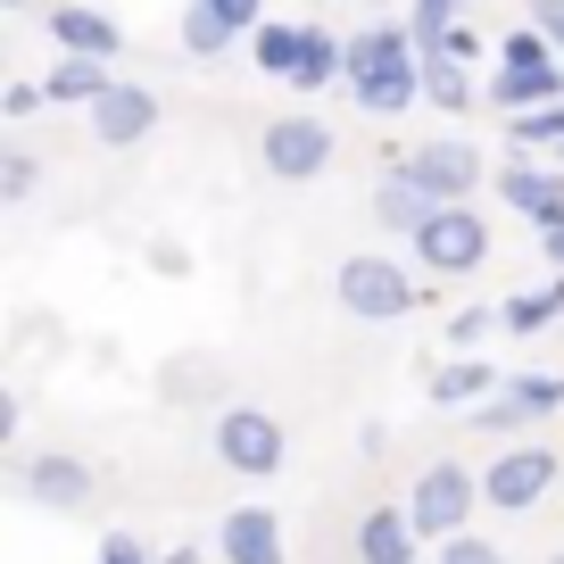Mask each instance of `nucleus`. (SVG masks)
I'll return each mask as SVG.
<instances>
[{"mask_svg": "<svg viewBox=\"0 0 564 564\" xmlns=\"http://www.w3.org/2000/svg\"><path fill=\"white\" fill-rule=\"evenodd\" d=\"M349 100L366 117H406L423 100V42L406 18H373L366 34H349Z\"/></svg>", "mask_w": 564, "mask_h": 564, "instance_id": "nucleus-1", "label": "nucleus"}, {"mask_svg": "<svg viewBox=\"0 0 564 564\" xmlns=\"http://www.w3.org/2000/svg\"><path fill=\"white\" fill-rule=\"evenodd\" d=\"M333 300L349 307L357 324H399V316H415V274H406L399 258H382V249H357V258H340V274H333Z\"/></svg>", "mask_w": 564, "mask_h": 564, "instance_id": "nucleus-2", "label": "nucleus"}, {"mask_svg": "<svg viewBox=\"0 0 564 564\" xmlns=\"http://www.w3.org/2000/svg\"><path fill=\"white\" fill-rule=\"evenodd\" d=\"M406 249H415L423 274H474V265L490 258V216H481L474 199H441V208L406 232Z\"/></svg>", "mask_w": 564, "mask_h": 564, "instance_id": "nucleus-3", "label": "nucleus"}, {"mask_svg": "<svg viewBox=\"0 0 564 564\" xmlns=\"http://www.w3.org/2000/svg\"><path fill=\"white\" fill-rule=\"evenodd\" d=\"M481 507H490V498H481V474H474V465H457V457H432V465L415 474V490H406V514H415L423 540L465 531Z\"/></svg>", "mask_w": 564, "mask_h": 564, "instance_id": "nucleus-4", "label": "nucleus"}, {"mask_svg": "<svg viewBox=\"0 0 564 564\" xmlns=\"http://www.w3.org/2000/svg\"><path fill=\"white\" fill-rule=\"evenodd\" d=\"M216 457L241 481H274L282 457H291V432H282L265 406H225V415H216Z\"/></svg>", "mask_w": 564, "mask_h": 564, "instance_id": "nucleus-5", "label": "nucleus"}, {"mask_svg": "<svg viewBox=\"0 0 564 564\" xmlns=\"http://www.w3.org/2000/svg\"><path fill=\"white\" fill-rule=\"evenodd\" d=\"M556 481H564V457H556V448H540V441L498 448V457L481 465V498H490L498 514H531Z\"/></svg>", "mask_w": 564, "mask_h": 564, "instance_id": "nucleus-6", "label": "nucleus"}, {"mask_svg": "<svg viewBox=\"0 0 564 564\" xmlns=\"http://www.w3.org/2000/svg\"><path fill=\"white\" fill-rule=\"evenodd\" d=\"M258 159L274 183H316L324 166H333V124L324 117H274L258 141Z\"/></svg>", "mask_w": 564, "mask_h": 564, "instance_id": "nucleus-7", "label": "nucleus"}, {"mask_svg": "<svg viewBox=\"0 0 564 564\" xmlns=\"http://www.w3.org/2000/svg\"><path fill=\"white\" fill-rule=\"evenodd\" d=\"M498 199H507L531 232H556L564 225V159L556 166H531L523 150H514V159L498 166Z\"/></svg>", "mask_w": 564, "mask_h": 564, "instance_id": "nucleus-8", "label": "nucleus"}, {"mask_svg": "<svg viewBox=\"0 0 564 564\" xmlns=\"http://www.w3.org/2000/svg\"><path fill=\"white\" fill-rule=\"evenodd\" d=\"M150 133H159V91L117 75V84L91 100V141H100V150H133V141H150Z\"/></svg>", "mask_w": 564, "mask_h": 564, "instance_id": "nucleus-9", "label": "nucleus"}, {"mask_svg": "<svg viewBox=\"0 0 564 564\" xmlns=\"http://www.w3.org/2000/svg\"><path fill=\"white\" fill-rule=\"evenodd\" d=\"M406 175L423 183V192H441V199H474L481 192V150L465 133H441V141H415V150H406Z\"/></svg>", "mask_w": 564, "mask_h": 564, "instance_id": "nucleus-10", "label": "nucleus"}, {"mask_svg": "<svg viewBox=\"0 0 564 564\" xmlns=\"http://www.w3.org/2000/svg\"><path fill=\"white\" fill-rule=\"evenodd\" d=\"M556 406H564V373H507V382L474 406V423L481 432H523V423L556 415Z\"/></svg>", "mask_w": 564, "mask_h": 564, "instance_id": "nucleus-11", "label": "nucleus"}, {"mask_svg": "<svg viewBox=\"0 0 564 564\" xmlns=\"http://www.w3.org/2000/svg\"><path fill=\"white\" fill-rule=\"evenodd\" d=\"M258 25H265V0H192V9H183V51L225 58L232 42H249Z\"/></svg>", "mask_w": 564, "mask_h": 564, "instance_id": "nucleus-12", "label": "nucleus"}, {"mask_svg": "<svg viewBox=\"0 0 564 564\" xmlns=\"http://www.w3.org/2000/svg\"><path fill=\"white\" fill-rule=\"evenodd\" d=\"M18 481H25V498H34V507H51V514H84L91 490H100V481H91V465L67 457V448H42V457H25Z\"/></svg>", "mask_w": 564, "mask_h": 564, "instance_id": "nucleus-13", "label": "nucleus"}, {"mask_svg": "<svg viewBox=\"0 0 564 564\" xmlns=\"http://www.w3.org/2000/svg\"><path fill=\"white\" fill-rule=\"evenodd\" d=\"M216 556H225V564H291L274 507H232L225 523H216Z\"/></svg>", "mask_w": 564, "mask_h": 564, "instance_id": "nucleus-14", "label": "nucleus"}, {"mask_svg": "<svg viewBox=\"0 0 564 564\" xmlns=\"http://www.w3.org/2000/svg\"><path fill=\"white\" fill-rule=\"evenodd\" d=\"M51 42L58 51H84V58H117L124 25L108 18V9H91V0H67V9H51Z\"/></svg>", "mask_w": 564, "mask_h": 564, "instance_id": "nucleus-15", "label": "nucleus"}, {"mask_svg": "<svg viewBox=\"0 0 564 564\" xmlns=\"http://www.w3.org/2000/svg\"><path fill=\"white\" fill-rule=\"evenodd\" d=\"M415 556H423V531L406 507H373L357 523V564H415Z\"/></svg>", "mask_w": 564, "mask_h": 564, "instance_id": "nucleus-16", "label": "nucleus"}, {"mask_svg": "<svg viewBox=\"0 0 564 564\" xmlns=\"http://www.w3.org/2000/svg\"><path fill=\"white\" fill-rule=\"evenodd\" d=\"M490 390H498V373H490V366H481V357H474V349H457V357H448V366H441V373H432V382H423V399L441 406V415H474V406H481V399H490Z\"/></svg>", "mask_w": 564, "mask_h": 564, "instance_id": "nucleus-17", "label": "nucleus"}, {"mask_svg": "<svg viewBox=\"0 0 564 564\" xmlns=\"http://www.w3.org/2000/svg\"><path fill=\"white\" fill-rule=\"evenodd\" d=\"M432 208H441V192H423V183L406 175L399 159H390V175L373 183V225H390V232H415Z\"/></svg>", "mask_w": 564, "mask_h": 564, "instance_id": "nucleus-18", "label": "nucleus"}, {"mask_svg": "<svg viewBox=\"0 0 564 564\" xmlns=\"http://www.w3.org/2000/svg\"><path fill=\"white\" fill-rule=\"evenodd\" d=\"M556 91H564V67H507V58H498L481 100H490L498 117H514V108H540V100H556Z\"/></svg>", "mask_w": 564, "mask_h": 564, "instance_id": "nucleus-19", "label": "nucleus"}, {"mask_svg": "<svg viewBox=\"0 0 564 564\" xmlns=\"http://www.w3.org/2000/svg\"><path fill=\"white\" fill-rule=\"evenodd\" d=\"M108 84H117V75H108V58H84V51H58V67L42 75L51 108H91V100H100Z\"/></svg>", "mask_w": 564, "mask_h": 564, "instance_id": "nucleus-20", "label": "nucleus"}, {"mask_svg": "<svg viewBox=\"0 0 564 564\" xmlns=\"http://www.w3.org/2000/svg\"><path fill=\"white\" fill-rule=\"evenodd\" d=\"M249 58H258V75L291 84V75H300V58H307V25H291V18H265L258 34H249Z\"/></svg>", "mask_w": 564, "mask_h": 564, "instance_id": "nucleus-21", "label": "nucleus"}, {"mask_svg": "<svg viewBox=\"0 0 564 564\" xmlns=\"http://www.w3.org/2000/svg\"><path fill=\"white\" fill-rule=\"evenodd\" d=\"M324 84H349V34L307 25V58H300V75H291V91H324Z\"/></svg>", "mask_w": 564, "mask_h": 564, "instance_id": "nucleus-22", "label": "nucleus"}, {"mask_svg": "<svg viewBox=\"0 0 564 564\" xmlns=\"http://www.w3.org/2000/svg\"><path fill=\"white\" fill-rule=\"evenodd\" d=\"M423 100L441 108V117H474L481 84H474V67H465V58H423Z\"/></svg>", "mask_w": 564, "mask_h": 564, "instance_id": "nucleus-23", "label": "nucleus"}, {"mask_svg": "<svg viewBox=\"0 0 564 564\" xmlns=\"http://www.w3.org/2000/svg\"><path fill=\"white\" fill-rule=\"evenodd\" d=\"M564 316V274H556V265H547V282H540V291H514V300L507 307H498V324H507V333H547V324H556Z\"/></svg>", "mask_w": 564, "mask_h": 564, "instance_id": "nucleus-24", "label": "nucleus"}, {"mask_svg": "<svg viewBox=\"0 0 564 564\" xmlns=\"http://www.w3.org/2000/svg\"><path fill=\"white\" fill-rule=\"evenodd\" d=\"M507 141L523 150V159H531V150H564V91H556V100H540V108H514Z\"/></svg>", "mask_w": 564, "mask_h": 564, "instance_id": "nucleus-25", "label": "nucleus"}, {"mask_svg": "<svg viewBox=\"0 0 564 564\" xmlns=\"http://www.w3.org/2000/svg\"><path fill=\"white\" fill-rule=\"evenodd\" d=\"M432 564H507V547L465 523V531H448V540H432Z\"/></svg>", "mask_w": 564, "mask_h": 564, "instance_id": "nucleus-26", "label": "nucleus"}, {"mask_svg": "<svg viewBox=\"0 0 564 564\" xmlns=\"http://www.w3.org/2000/svg\"><path fill=\"white\" fill-rule=\"evenodd\" d=\"M415 42H423V58H465V67L481 58V34H474V18L441 25V34H415Z\"/></svg>", "mask_w": 564, "mask_h": 564, "instance_id": "nucleus-27", "label": "nucleus"}, {"mask_svg": "<svg viewBox=\"0 0 564 564\" xmlns=\"http://www.w3.org/2000/svg\"><path fill=\"white\" fill-rule=\"evenodd\" d=\"M465 9H474V0H406V25H415V34H441V25H457Z\"/></svg>", "mask_w": 564, "mask_h": 564, "instance_id": "nucleus-28", "label": "nucleus"}, {"mask_svg": "<svg viewBox=\"0 0 564 564\" xmlns=\"http://www.w3.org/2000/svg\"><path fill=\"white\" fill-rule=\"evenodd\" d=\"M34 175H42V166L25 159V150H9V159H0V199H9V208H18V199L34 192Z\"/></svg>", "mask_w": 564, "mask_h": 564, "instance_id": "nucleus-29", "label": "nucleus"}, {"mask_svg": "<svg viewBox=\"0 0 564 564\" xmlns=\"http://www.w3.org/2000/svg\"><path fill=\"white\" fill-rule=\"evenodd\" d=\"M490 324H498L490 307H465V316H448V340H457V349H474V340L490 333Z\"/></svg>", "mask_w": 564, "mask_h": 564, "instance_id": "nucleus-30", "label": "nucleus"}, {"mask_svg": "<svg viewBox=\"0 0 564 564\" xmlns=\"http://www.w3.org/2000/svg\"><path fill=\"white\" fill-rule=\"evenodd\" d=\"M42 100H51L42 84H9V91H0V117H34Z\"/></svg>", "mask_w": 564, "mask_h": 564, "instance_id": "nucleus-31", "label": "nucleus"}, {"mask_svg": "<svg viewBox=\"0 0 564 564\" xmlns=\"http://www.w3.org/2000/svg\"><path fill=\"white\" fill-rule=\"evenodd\" d=\"M100 564H150V556H141L133 531H108V540H100Z\"/></svg>", "mask_w": 564, "mask_h": 564, "instance_id": "nucleus-32", "label": "nucleus"}, {"mask_svg": "<svg viewBox=\"0 0 564 564\" xmlns=\"http://www.w3.org/2000/svg\"><path fill=\"white\" fill-rule=\"evenodd\" d=\"M531 18H540L547 34H556V51H564V0H531Z\"/></svg>", "mask_w": 564, "mask_h": 564, "instance_id": "nucleus-33", "label": "nucleus"}, {"mask_svg": "<svg viewBox=\"0 0 564 564\" xmlns=\"http://www.w3.org/2000/svg\"><path fill=\"white\" fill-rule=\"evenodd\" d=\"M540 249H547V265L564 274V225H556V232H540Z\"/></svg>", "mask_w": 564, "mask_h": 564, "instance_id": "nucleus-34", "label": "nucleus"}, {"mask_svg": "<svg viewBox=\"0 0 564 564\" xmlns=\"http://www.w3.org/2000/svg\"><path fill=\"white\" fill-rule=\"evenodd\" d=\"M0 9H25V0H0Z\"/></svg>", "mask_w": 564, "mask_h": 564, "instance_id": "nucleus-35", "label": "nucleus"}, {"mask_svg": "<svg viewBox=\"0 0 564 564\" xmlns=\"http://www.w3.org/2000/svg\"><path fill=\"white\" fill-rule=\"evenodd\" d=\"M547 564H564V556H547Z\"/></svg>", "mask_w": 564, "mask_h": 564, "instance_id": "nucleus-36", "label": "nucleus"}, {"mask_svg": "<svg viewBox=\"0 0 564 564\" xmlns=\"http://www.w3.org/2000/svg\"><path fill=\"white\" fill-rule=\"evenodd\" d=\"M415 564H423V556H415Z\"/></svg>", "mask_w": 564, "mask_h": 564, "instance_id": "nucleus-37", "label": "nucleus"}]
</instances>
